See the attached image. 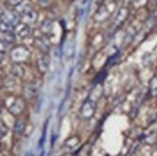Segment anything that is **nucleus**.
I'll return each instance as SVG.
<instances>
[{
  "label": "nucleus",
  "mask_w": 157,
  "mask_h": 156,
  "mask_svg": "<svg viewBox=\"0 0 157 156\" xmlns=\"http://www.w3.org/2000/svg\"><path fill=\"white\" fill-rule=\"evenodd\" d=\"M11 59L13 63H24L30 56L29 50L25 47H16L11 51Z\"/></svg>",
  "instance_id": "f257e3e1"
},
{
  "label": "nucleus",
  "mask_w": 157,
  "mask_h": 156,
  "mask_svg": "<svg viewBox=\"0 0 157 156\" xmlns=\"http://www.w3.org/2000/svg\"><path fill=\"white\" fill-rule=\"evenodd\" d=\"M0 22L8 23L13 27H17L20 23V16L13 10H4L0 14Z\"/></svg>",
  "instance_id": "f03ea898"
},
{
  "label": "nucleus",
  "mask_w": 157,
  "mask_h": 156,
  "mask_svg": "<svg viewBox=\"0 0 157 156\" xmlns=\"http://www.w3.org/2000/svg\"><path fill=\"white\" fill-rule=\"evenodd\" d=\"M97 103L93 99L86 100L80 109V115L83 119H91L95 113Z\"/></svg>",
  "instance_id": "7ed1b4c3"
},
{
  "label": "nucleus",
  "mask_w": 157,
  "mask_h": 156,
  "mask_svg": "<svg viewBox=\"0 0 157 156\" xmlns=\"http://www.w3.org/2000/svg\"><path fill=\"white\" fill-rule=\"evenodd\" d=\"M39 85L37 84L36 81H30V83H27L23 86V96L25 99H31L36 95V93L39 90Z\"/></svg>",
  "instance_id": "20e7f679"
},
{
  "label": "nucleus",
  "mask_w": 157,
  "mask_h": 156,
  "mask_svg": "<svg viewBox=\"0 0 157 156\" xmlns=\"http://www.w3.org/2000/svg\"><path fill=\"white\" fill-rule=\"evenodd\" d=\"M24 108H25L24 101L20 98H17L9 107V112L13 117H18V115L23 112Z\"/></svg>",
  "instance_id": "39448f33"
},
{
  "label": "nucleus",
  "mask_w": 157,
  "mask_h": 156,
  "mask_svg": "<svg viewBox=\"0 0 157 156\" xmlns=\"http://www.w3.org/2000/svg\"><path fill=\"white\" fill-rule=\"evenodd\" d=\"M20 19L22 20L25 24H34L38 20V13L33 8L24 13L23 15L20 16Z\"/></svg>",
  "instance_id": "423d86ee"
},
{
  "label": "nucleus",
  "mask_w": 157,
  "mask_h": 156,
  "mask_svg": "<svg viewBox=\"0 0 157 156\" xmlns=\"http://www.w3.org/2000/svg\"><path fill=\"white\" fill-rule=\"evenodd\" d=\"M26 69L22 63H13L11 66V74L17 79H21L24 77Z\"/></svg>",
  "instance_id": "0eeeda50"
},
{
  "label": "nucleus",
  "mask_w": 157,
  "mask_h": 156,
  "mask_svg": "<svg viewBox=\"0 0 157 156\" xmlns=\"http://www.w3.org/2000/svg\"><path fill=\"white\" fill-rule=\"evenodd\" d=\"M26 129V120L23 118H17L13 124V134L17 137H20L22 136L24 131Z\"/></svg>",
  "instance_id": "6e6552de"
},
{
  "label": "nucleus",
  "mask_w": 157,
  "mask_h": 156,
  "mask_svg": "<svg viewBox=\"0 0 157 156\" xmlns=\"http://www.w3.org/2000/svg\"><path fill=\"white\" fill-rule=\"evenodd\" d=\"M34 45L36 46V47L38 50H40L42 52H48L50 47H49V44L48 42L44 38V37H37L35 40H34Z\"/></svg>",
  "instance_id": "1a4fd4ad"
},
{
  "label": "nucleus",
  "mask_w": 157,
  "mask_h": 156,
  "mask_svg": "<svg viewBox=\"0 0 157 156\" xmlns=\"http://www.w3.org/2000/svg\"><path fill=\"white\" fill-rule=\"evenodd\" d=\"M50 65V59L48 56L46 55H43L40 58H39V60L37 61V67L38 70L42 73L44 74L48 71V68Z\"/></svg>",
  "instance_id": "9d476101"
},
{
  "label": "nucleus",
  "mask_w": 157,
  "mask_h": 156,
  "mask_svg": "<svg viewBox=\"0 0 157 156\" xmlns=\"http://www.w3.org/2000/svg\"><path fill=\"white\" fill-rule=\"evenodd\" d=\"M17 27V35L21 39H25L28 36H30L31 28H30V26L28 24L19 23Z\"/></svg>",
  "instance_id": "9b49d317"
},
{
  "label": "nucleus",
  "mask_w": 157,
  "mask_h": 156,
  "mask_svg": "<svg viewBox=\"0 0 157 156\" xmlns=\"http://www.w3.org/2000/svg\"><path fill=\"white\" fill-rule=\"evenodd\" d=\"M30 9H32V4L30 2V0H22V2L16 7V12L19 16H21Z\"/></svg>",
  "instance_id": "f8f14e48"
},
{
  "label": "nucleus",
  "mask_w": 157,
  "mask_h": 156,
  "mask_svg": "<svg viewBox=\"0 0 157 156\" xmlns=\"http://www.w3.org/2000/svg\"><path fill=\"white\" fill-rule=\"evenodd\" d=\"M0 40L12 45L16 42V35L13 31L12 32H0Z\"/></svg>",
  "instance_id": "ddd939ff"
},
{
  "label": "nucleus",
  "mask_w": 157,
  "mask_h": 156,
  "mask_svg": "<svg viewBox=\"0 0 157 156\" xmlns=\"http://www.w3.org/2000/svg\"><path fill=\"white\" fill-rule=\"evenodd\" d=\"M40 31L44 34L50 33L53 28V22L49 18H45L43 20L42 23H40Z\"/></svg>",
  "instance_id": "4468645a"
},
{
  "label": "nucleus",
  "mask_w": 157,
  "mask_h": 156,
  "mask_svg": "<svg viewBox=\"0 0 157 156\" xmlns=\"http://www.w3.org/2000/svg\"><path fill=\"white\" fill-rule=\"evenodd\" d=\"M127 16H128V10L126 8H121L118 13L117 18H116V23L118 25L121 24L126 19Z\"/></svg>",
  "instance_id": "2eb2a0df"
},
{
  "label": "nucleus",
  "mask_w": 157,
  "mask_h": 156,
  "mask_svg": "<svg viewBox=\"0 0 157 156\" xmlns=\"http://www.w3.org/2000/svg\"><path fill=\"white\" fill-rule=\"evenodd\" d=\"M79 142H80V139L77 137V136H72V137L66 140L65 146H67L69 148H74V147H76L78 146Z\"/></svg>",
  "instance_id": "dca6fc26"
},
{
  "label": "nucleus",
  "mask_w": 157,
  "mask_h": 156,
  "mask_svg": "<svg viewBox=\"0 0 157 156\" xmlns=\"http://www.w3.org/2000/svg\"><path fill=\"white\" fill-rule=\"evenodd\" d=\"M109 15V11L107 10V8L105 6H101L98 12H97V15H95V18L101 20V19H104L105 18H107V16Z\"/></svg>",
  "instance_id": "f3484780"
},
{
  "label": "nucleus",
  "mask_w": 157,
  "mask_h": 156,
  "mask_svg": "<svg viewBox=\"0 0 157 156\" xmlns=\"http://www.w3.org/2000/svg\"><path fill=\"white\" fill-rule=\"evenodd\" d=\"M17 81H16V77H13V75L9 77H6L3 80V84L5 87H13L16 85Z\"/></svg>",
  "instance_id": "a211bd4d"
},
{
  "label": "nucleus",
  "mask_w": 157,
  "mask_h": 156,
  "mask_svg": "<svg viewBox=\"0 0 157 156\" xmlns=\"http://www.w3.org/2000/svg\"><path fill=\"white\" fill-rule=\"evenodd\" d=\"M8 132H9V128L3 122H0V139H3L4 137H6L8 135Z\"/></svg>",
  "instance_id": "6ab92c4d"
},
{
  "label": "nucleus",
  "mask_w": 157,
  "mask_h": 156,
  "mask_svg": "<svg viewBox=\"0 0 157 156\" xmlns=\"http://www.w3.org/2000/svg\"><path fill=\"white\" fill-rule=\"evenodd\" d=\"M151 93L152 95H157V76L151 80Z\"/></svg>",
  "instance_id": "aec40b11"
},
{
  "label": "nucleus",
  "mask_w": 157,
  "mask_h": 156,
  "mask_svg": "<svg viewBox=\"0 0 157 156\" xmlns=\"http://www.w3.org/2000/svg\"><path fill=\"white\" fill-rule=\"evenodd\" d=\"M13 27L8 23L0 22V32H12Z\"/></svg>",
  "instance_id": "412c9836"
},
{
  "label": "nucleus",
  "mask_w": 157,
  "mask_h": 156,
  "mask_svg": "<svg viewBox=\"0 0 157 156\" xmlns=\"http://www.w3.org/2000/svg\"><path fill=\"white\" fill-rule=\"evenodd\" d=\"M46 129H47V121L44 123V131H43V135H42V138L40 140V142H39V147L40 148L44 144V140H45V136H46Z\"/></svg>",
  "instance_id": "4be33fe9"
},
{
  "label": "nucleus",
  "mask_w": 157,
  "mask_h": 156,
  "mask_svg": "<svg viewBox=\"0 0 157 156\" xmlns=\"http://www.w3.org/2000/svg\"><path fill=\"white\" fill-rule=\"evenodd\" d=\"M10 44H8V43H6V42H4V41H1L0 40V51L1 52H6L7 51L9 50V47H10Z\"/></svg>",
  "instance_id": "5701e85b"
},
{
  "label": "nucleus",
  "mask_w": 157,
  "mask_h": 156,
  "mask_svg": "<svg viewBox=\"0 0 157 156\" xmlns=\"http://www.w3.org/2000/svg\"><path fill=\"white\" fill-rule=\"evenodd\" d=\"M7 4L11 7H17V5H19L20 3L22 2V0H6Z\"/></svg>",
  "instance_id": "b1692460"
},
{
  "label": "nucleus",
  "mask_w": 157,
  "mask_h": 156,
  "mask_svg": "<svg viewBox=\"0 0 157 156\" xmlns=\"http://www.w3.org/2000/svg\"><path fill=\"white\" fill-rule=\"evenodd\" d=\"M52 0H38V3L40 4V6L44 7V8H46L51 4Z\"/></svg>",
  "instance_id": "393cba45"
},
{
  "label": "nucleus",
  "mask_w": 157,
  "mask_h": 156,
  "mask_svg": "<svg viewBox=\"0 0 157 156\" xmlns=\"http://www.w3.org/2000/svg\"><path fill=\"white\" fill-rule=\"evenodd\" d=\"M4 58H5V55H4V52H1L0 51V66L2 65L3 61H4Z\"/></svg>",
  "instance_id": "a878e982"
},
{
  "label": "nucleus",
  "mask_w": 157,
  "mask_h": 156,
  "mask_svg": "<svg viewBox=\"0 0 157 156\" xmlns=\"http://www.w3.org/2000/svg\"><path fill=\"white\" fill-rule=\"evenodd\" d=\"M2 113V108H1V105H0V113Z\"/></svg>",
  "instance_id": "bb28decb"
},
{
  "label": "nucleus",
  "mask_w": 157,
  "mask_h": 156,
  "mask_svg": "<svg viewBox=\"0 0 157 156\" xmlns=\"http://www.w3.org/2000/svg\"><path fill=\"white\" fill-rule=\"evenodd\" d=\"M40 156H44V151H43V152H42V154H40Z\"/></svg>",
  "instance_id": "cd10ccee"
}]
</instances>
